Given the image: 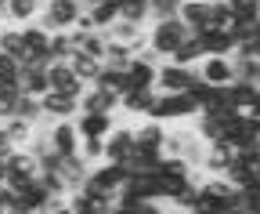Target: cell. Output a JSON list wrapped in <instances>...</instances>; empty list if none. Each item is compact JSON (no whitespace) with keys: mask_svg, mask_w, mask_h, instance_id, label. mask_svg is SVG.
Masks as SVG:
<instances>
[{"mask_svg":"<svg viewBox=\"0 0 260 214\" xmlns=\"http://www.w3.org/2000/svg\"><path fill=\"white\" fill-rule=\"evenodd\" d=\"M47 171L61 181V189H65V193H76V189L83 185V181H87V174H90V164H87V160L80 156V152H76V156H58Z\"/></svg>","mask_w":260,"mask_h":214,"instance_id":"cell-5","label":"cell"},{"mask_svg":"<svg viewBox=\"0 0 260 214\" xmlns=\"http://www.w3.org/2000/svg\"><path fill=\"white\" fill-rule=\"evenodd\" d=\"M94 87H105V91H116V95H123L126 91V69H102L98 73V80H94Z\"/></svg>","mask_w":260,"mask_h":214,"instance_id":"cell-33","label":"cell"},{"mask_svg":"<svg viewBox=\"0 0 260 214\" xmlns=\"http://www.w3.org/2000/svg\"><path fill=\"white\" fill-rule=\"evenodd\" d=\"M18 84H0V124H4L8 116H15V102H18Z\"/></svg>","mask_w":260,"mask_h":214,"instance_id":"cell-36","label":"cell"},{"mask_svg":"<svg viewBox=\"0 0 260 214\" xmlns=\"http://www.w3.org/2000/svg\"><path fill=\"white\" fill-rule=\"evenodd\" d=\"M18 91L22 95H32V98H44L47 95V69H22L18 73Z\"/></svg>","mask_w":260,"mask_h":214,"instance_id":"cell-23","label":"cell"},{"mask_svg":"<svg viewBox=\"0 0 260 214\" xmlns=\"http://www.w3.org/2000/svg\"><path fill=\"white\" fill-rule=\"evenodd\" d=\"M177 18H181L188 29H195L199 22H206V18H210V0H184L181 11H177Z\"/></svg>","mask_w":260,"mask_h":214,"instance_id":"cell-27","label":"cell"},{"mask_svg":"<svg viewBox=\"0 0 260 214\" xmlns=\"http://www.w3.org/2000/svg\"><path fill=\"white\" fill-rule=\"evenodd\" d=\"M159 160H162L159 149H141V145H134V149H130V156H126L123 164H126V171H155Z\"/></svg>","mask_w":260,"mask_h":214,"instance_id":"cell-24","label":"cell"},{"mask_svg":"<svg viewBox=\"0 0 260 214\" xmlns=\"http://www.w3.org/2000/svg\"><path fill=\"white\" fill-rule=\"evenodd\" d=\"M162 214H184V210H177V207H167V210H162Z\"/></svg>","mask_w":260,"mask_h":214,"instance_id":"cell-43","label":"cell"},{"mask_svg":"<svg viewBox=\"0 0 260 214\" xmlns=\"http://www.w3.org/2000/svg\"><path fill=\"white\" fill-rule=\"evenodd\" d=\"M112 109H119V95H116V91L87 84V91L80 95V113H112Z\"/></svg>","mask_w":260,"mask_h":214,"instance_id":"cell-12","label":"cell"},{"mask_svg":"<svg viewBox=\"0 0 260 214\" xmlns=\"http://www.w3.org/2000/svg\"><path fill=\"white\" fill-rule=\"evenodd\" d=\"M76 152H80L90 167L102 164V160H105V138H80V149H76Z\"/></svg>","mask_w":260,"mask_h":214,"instance_id":"cell-35","label":"cell"},{"mask_svg":"<svg viewBox=\"0 0 260 214\" xmlns=\"http://www.w3.org/2000/svg\"><path fill=\"white\" fill-rule=\"evenodd\" d=\"M47 91H65V95H76L80 98L87 91V84L76 80V73H73L69 62H51L47 66Z\"/></svg>","mask_w":260,"mask_h":214,"instance_id":"cell-8","label":"cell"},{"mask_svg":"<svg viewBox=\"0 0 260 214\" xmlns=\"http://www.w3.org/2000/svg\"><path fill=\"white\" fill-rule=\"evenodd\" d=\"M4 167H8V174H29V178H37L44 167H40V160L32 156L29 149H15L11 156L4 160Z\"/></svg>","mask_w":260,"mask_h":214,"instance_id":"cell-22","label":"cell"},{"mask_svg":"<svg viewBox=\"0 0 260 214\" xmlns=\"http://www.w3.org/2000/svg\"><path fill=\"white\" fill-rule=\"evenodd\" d=\"M51 142L58 149V156H76V149H80L76 124H73V120H54V124H51Z\"/></svg>","mask_w":260,"mask_h":214,"instance_id":"cell-15","label":"cell"},{"mask_svg":"<svg viewBox=\"0 0 260 214\" xmlns=\"http://www.w3.org/2000/svg\"><path fill=\"white\" fill-rule=\"evenodd\" d=\"M195 80H199V66H177V62H162L155 73V91H167V95H177V91H188Z\"/></svg>","mask_w":260,"mask_h":214,"instance_id":"cell-3","label":"cell"},{"mask_svg":"<svg viewBox=\"0 0 260 214\" xmlns=\"http://www.w3.org/2000/svg\"><path fill=\"white\" fill-rule=\"evenodd\" d=\"M199 76H203L206 84H217V87L232 84V80H235V62H232V55H206L203 62H199Z\"/></svg>","mask_w":260,"mask_h":214,"instance_id":"cell-7","label":"cell"},{"mask_svg":"<svg viewBox=\"0 0 260 214\" xmlns=\"http://www.w3.org/2000/svg\"><path fill=\"white\" fill-rule=\"evenodd\" d=\"M40 105H44V116H51V120H73L80 113V98L65 95V91H47Z\"/></svg>","mask_w":260,"mask_h":214,"instance_id":"cell-10","label":"cell"},{"mask_svg":"<svg viewBox=\"0 0 260 214\" xmlns=\"http://www.w3.org/2000/svg\"><path fill=\"white\" fill-rule=\"evenodd\" d=\"M253 98H256V87L249 80H232V84H228V105H235V109L246 113L253 105Z\"/></svg>","mask_w":260,"mask_h":214,"instance_id":"cell-25","label":"cell"},{"mask_svg":"<svg viewBox=\"0 0 260 214\" xmlns=\"http://www.w3.org/2000/svg\"><path fill=\"white\" fill-rule=\"evenodd\" d=\"M15 214H32V210H25V207H18V210H15Z\"/></svg>","mask_w":260,"mask_h":214,"instance_id":"cell-45","label":"cell"},{"mask_svg":"<svg viewBox=\"0 0 260 214\" xmlns=\"http://www.w3.org/2000/svg\"><path fill=\"white\" fill-rule=\"evenodd\" d=\"M130 58H134V55H130L126 44L109 40V44H105V55H102V62H105L109 69H126V66H130Z\"/></svg>","mask_w":260,"mask_h":214,"instance_id":"cell-32","label":"cell"},{"mask_svg":"<svg viewBox=\"0 0 260 214\" xmlns=\"http://www.w3.org/2000/svg\"><path fill=\"white\" fill-rule=\"evenodd\" d=\"M152 102H155V87H130L119 95V109L126 116H145L152 109Z\"/></svg>","mask_w":260,"mask_h":214,"instance_id":"cell-16","label":"cell"},{"mask_svg":"<svg viewBox=\"0 0 260 214\" xmlns=\"http://www.w3.org/2000/svg\"><path fill=\"white\" fill-rule=\"evenodd\" d=\"M188 214H210V210H203V207H195V210H188Z\"/></svg>","mask_w":260,"mask_h":214,"instance_id":"cell-44","label":"cell"},{"mask_svg":"<svg viewBox=\"0 0 260 214\" xmlns=\"http://www.w3.org/2000/svg\"><path fill=\"white\" fill-rule=\"evenodd\" d=\"M44 11L40 0H8L4 8V18H11L15 25H25V22H37V15Z\"/></svg>","mask_w":260,"mask_h":214,"instance_id":"cell-20","label":"cell"},{"mask_svg":"<svg viewBox=\"0 0 260 214\" xmlns=\"http://www.w3.org/2000/svg\"><path fill=\"white\" fill-rule=\"evenodd\" d=\"M105 37L116 40V44H126L130 55H138V51L148 47V29H145V25H134V22H123V18H116V22L105 29Z\"/></svg>","mask_w":260,"mask_h":214,"instance_id":"cell-6","label":"cell"},{"mask_svg":"<svg viewBox=\"0 0 260 214\" xmlns=\"http://www.w3.org/2000/svg\"><path fill=\"white\" fill-rule=\"evenodd\" d=\"M0 127L11 135V142H15L18 149H25V145L32 142V131H37V124H29V120H18V116H8Z\"/></svg>","mask_w":260,"mask_h":214,"instance_id":"cell-29","label":"cell"},{"mask_svg":"<svg viewBox=\"0 0 260 214\" xmlns=\"http://www.w3.org/2000/svg\"><path fill=\"white\" fill-rule=\"evenodd\" d=\"M22 37H25V47H32V51H51V29H44L40 22H25Z\"/></svg>","mask_w":260,"mask_h":214,"instance_id":"cell-30","label":"cell"},{"mask_svg":"<svg viewBox=\"0 0 260 214\" xmlns=\"http://www.w3.org/2000/svg\"><path fill=\"white\" fill-rule=\"evenodd\" d=\"M235 160V142H210L203 152V174H220L228 164Z\"/></svg>","mask_w":260,"mask_h":214,"instance_id":"cell-14","label":"cell"},{"mask_svg":"<svg viewBox=\"0 0 260 214\" xmlns=\"http://www.w3.org/2000/svg\"><path fill=\"white\" fill-rule=\"evenodd\" d=\"M206 58V47H203V40L195 37V33H188L181 44H177V51L167 58V62H177V66H199Z\"/></svg>","mask_w":260,"mask_h":214,"instance_id":"cell-18","label":"cell"},{"mask_svg":"<svg viewBox=\"0 0 260 214\" xmlns=\"http://www.w3.org/2000/svg\"><path fill=\"white\" fill-rule=\"evenodd\" d=\"M90 178L98 181V185H105L112 196H119V189L126 185L130 171H126V164H109V160H102V164H94V167H90Z\"/></svg>","mask_w":260,"mask_h":214,"instance_id":"cell-11","label":"cell"},{"mask_svg":"<svg viewBox=\"0 0 260 214\" xmlns=\"http://www.w3.org/2000/svg\"><path fill=\"white\" fill-rule=\"evenodd\" d=\"M195 203H199V185H195V181H191V185H184L174 200H170V207H177V210H195Z\"/></svg>","mask_w":260,"mask_h":214,"instance_id":"cell-39","label":"cell"},{"mask_svg":"<svg viewBox=\"0 0 260 214\" xmlns=\"http://www.w3.org/2000/svg\"><path fill=\"white\" fill-rule=\"evenodd\" d=\"M199 105L188 91H177V95H167V91H155V102L145 113L148 120H159V124H177V120H195Z\"/></svg>","mask_w":260,"mask_h":214,"instance_id":"cell-1","label":"cell"},{"mask_svg":"<svg viewBox=\"0 0 260 214\" xmlns=\"http://www.w3.org/2000/svg\"><path fill=\"white\" fill-rule=\"evenodd\" d=\"M220 178H228L235 189H246V185H253V171H249V160H242V156H235L232 164H228L224 171H220Z\"/></svg>","mask_w":260,"mask_h":214,"instance_id":"cell-26","label":"cell"},{"mask_svg":"<svg viewBox=\"0 0 260 214\" xmlns=\"http://www.w3.org/2000/svg\"><path fill=\"white\" fill-rule=\"evenodd\" d=\"M76 51H80V33L76 29H58V33H51V58L54 62H69Z\"/></svg>","mask_w":260,"mask_h":214,"instance_id":"cell-17","label":"cell"},{"mask_svg":"<svg viewBox=\"0 0 260 214\" xmlns=\"http://www.w3.org/2000/svg\"><path fill=\"white\" fill-rule=\"evenodd\" d=\"M87 11H90V18H94L98 29H109V25L119 18V8H112V4H94V8H87Z\"/></svg>","mask_w":260,"mask_h":214,"instance_id":"cell-38","label":"cell"},{"mask_svg":"<svg viewBox=\"0 0 260 214\" xmlns=\"http://www.w3.org/2000/svg\"><path fill=\"white\" fill-rule=\"evenodd\" d=\"M152 29H148V47L162 58V62H167V58L177 51V44L191 33V29L177 18V15H170V18H155V22H148Z\"/></svg>","mask_w":260,"mask_h":214,"instance_id":"cell-2","label":"cell"},{"mask_svg":"<svg viewBox=\"0 0 260 214\" xmlns=\"http://www.w3.org/2000/svg\"><path fill=\"white\" fill-rule=\"evenodd\" d=\"M15 149H18V145L11 142V135H8L4 127H0V160H8V156H11V152H15Z\"/></svg>","mask_w":260,"mask_h":214,"instance_id":"cell-42","label":"cell"},{"mask_svg":"<svg viewBox=\"0 0 260 214\" xmlns=\"http://www.w3.org/2000/svg\"><path fill=\"white\" fill-rule=\"evenodd\" d=\"M134 149V127H112L105 135V160L109 164H123Z\"/></svg>","mask_w":260,"mask_h":214,"instance_id":"cell-13","label":"cell"},{"mask_svg":"<svg viewBox=\"0 0 260 214\" xmlns=\"http://www.w3.org/2000/svg\"><path fill=\"white\" fill-rule=\"evenodd\" d=\"M73 124H76V135L80 138H105L116 127V116L112 113H76Z\"/></svg>","mask_w":260,"mask_h":214,"instance_id":"cell-9","label":"cell"},{"mask_svg":"<svg viewBox=\"0 0 260 214\" xmlns=\"http://www.w3.org/2000/svg\"><path fill=\"white\" fill-rule=\"evenodd\" d=\"M80 11H83L80 0H51V4H44V11L37 15V22L44 29H51V33H58V29H73Z\"/></svg>","mask_w":260,"mask_h":214,"instance_id":"cell-4","label":"cell"},{"mask_svg":"<svg viewBox=\"0 0 260 214\" xmlns=\"http://www.w3.org/2000/svg\"><path fill=\"white\" fill-rule=\"evenodd\" d=\"M119 18L123 22H134V25H148L152 22L148 0H123V4H119Z\"/></svg>","mask_w":260,"mask_h":214,"instance_id":"cell-28","label":"cell"},{"mask_svg":"<svg viewBox=\"0 0 260 214\" xmlns=\"http://www.w3.org/2000/svg\"><path fill=\"white\" fill-rule=\"evenodd\" d=\"M18 73H22L18 58L8 55V51H0V84H18Z\"/></svg>","mask_w":260,"mask_h":214,"instance_id":"cell-37","label":"cell"},{"mask_svg":"<svg viewBox=\"0 0 260 214\" xmlns=\"http://www.w3.org/2000/svg\"><path fill=\"white\" fill-rule=\"evenodd\" d=\"M40 4H51V0H40Z\"/></svg>","mask_w":260,"mask_h":214,"instance_id":"cell-46","label":"cell"},{"mask_svg":"<svg viewBox=\"0 0 260 214\" xmlns=\"http://www.w3.org/2000/svg\"><path fill=\"white\" fill-rule=\"evenodd\" d=\"M15 116H18V120H29V124H40V120H44V105H40V98L18 95V102H15Z\"/></svg>","mask_w":260,"mask_h":214,"instance_id":"cell-31","label":"cell"},{"mask_svg":"<svg viewBox=\"0 0 260 214\" xmlns=\"http://www.w3.org/2000/svg\"><path fill=\"white\" fill-rule=\"evenodd\" d=\"M235 18H260V0H228Z\"/></svg>","mask_w":260,"mask_h":214,"instance_id":"cell-41","label":"cell"},{"mask_svg":"<svg viewBox=\"0 0 260 214\" xmlns=\"http://www.w3.org/2000/svg\"><path fill=\"white\" fill-rule=\"evenodd\" d=\"M162 138H167V124H159V120L145 116V124L134 127V145H141V149H159L162 152Z\"/></svg>","mask_w":260,"mask_h":214,"instance_id":"cell-19","label":"cell"},{"mask_svg":"<svg viewBox=\"0 0 260 214\" xmlns=\"http://www.w3.org/2000/svg\"><path fill=\"white\" fill-rule=\"evenodd\" d=\"M181 4H184V0H148V8H152V22H155V18H170V15H177V11H181Z\"/></svg>","mask_w":260,"mask_h":214,"instance_id":"cell-40","label":"cell"},{"mask_svg":"<svg viewBox=\"0 0 260 214\" xmlns=\"http://www.w3.org/2000/svg\"><path fill=\"white\" fill-rule=\"evenodd\" d=\"M69 66H73L76 80H83V84H94L98 73L105 69V66H102V58H94V55H87V51H76V55L69 58Z\"/></svg>","mask_w":260,"mask_h":214,"instance_id":"cell-21","label":"cell"},{"mask_svg":"<svg viewBox=\"0 0 260 214\" xmlns=\"http://www.w3.org/2000/svg\"><path fill=\"white\" fill-rule=\"evenodd\" d=\"M22 47H25L22 25H0V51H8V55H18Z\"/></svg>","mask_w":260,"mask_h":214,"instance_id":"cell-34","label":"cell"}]
</instances>
